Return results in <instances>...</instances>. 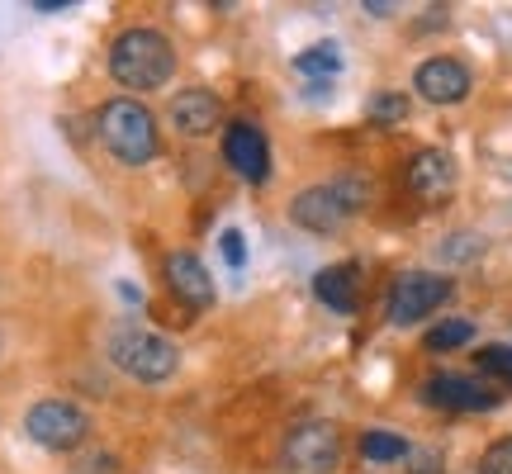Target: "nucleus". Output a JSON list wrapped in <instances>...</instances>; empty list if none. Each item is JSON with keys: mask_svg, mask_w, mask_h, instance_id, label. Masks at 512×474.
Returning a JSON list of instances; mask_svg holds the SVG:
<instances>
[{"mask_svg": "<svg viewBox=\"0 0 512 474\" xmlns=\"http://www.w3.org/2000/svg\"><path fill=\"white\" fill-rule=\"evenodd\" d=\"M223 162L233 166L242 181L266 185L271 181V143H266V133H261L252 119L228 124L223 128Z\"/></svg>", "mask_w": 512, "mask_h": 474, "instance_id": "nucleus-9", "label": "nucleus"}, {"mask_svg": "<svg viewBox=\"0 0 512 474\" xmlns=\"http://www.w3.org/2000/svg\"><path fill=\"white\" fill-rule=\"evenodd\" d=\"M441 451H408V474H437Z\"/></svg>", "mask_w": 512, "mask_h": 474, "instance_id": "nucleus-25", "label": "nucleus"}, {"mask_svg": "<svg viewBox=\"0 0 512 474\" xmlns=\"http://www.w3.org/2000/svg\"><path fill=\"white\" fill-rule=\"evenodd\" d=\"M162 275H166V290L176 294L185 309H209L214 304V275H209V266L195 252H171Z\"/></svg>", "mask_w": 512, "mask_h": 474, "instance_id": "nucleus-12", "label": "nucleus"}, {"mask_svg": "<svg viewBox=\"0 0 512 474\" xmlns=\"http://www.w3.org/2000/svg\"><path fill=\"white\" fill-rule=\"evenodd\" d=\"M332 190L342 195V204H347L351 219H356V214H361V209L370 204V195H375V185H370L361 171H347V176H337V181H332Z\"/></svg>", "mask_w": 512, "mask_h": 474, "instance_id": "nucleus-19", "label": "nucleus"}, {"mask_svg": "<svg viewBox=\"0 0 512 474\" xmlns=\"http://www.w3.org/2000/svg\"><path fill=\"white\" fill-rule=\"evenodd\" d=\"M219 247H223V261H228L233 271H238L242 261H247V247H242V233H238V228H223V233H219Z\"/></svg>", "mask_w": 512, "mask_h": 474, "instance_id": "nucleus-24", "label": "nucleus"}, {"mask_svg": "<svg viewBox=\"0 0 512 474\" xmlns=\"http://www.w3.org/2000/svg\"><path fill=\"white\" fill-rule=\"evenodd\" d=\"M24 432L34 446L53 451V456H67V451H81L86 437H91V418L86 408L72 399H38L29 413H24Z\"/></svg>", "mask_w": 512, "mask_h": 474, "instance_id": "nucleus-4", "label": "nucleus"}, {"mask_svg": "<svg viewBox=\"0 0 512 474\" xmlns=\"http://www.w3.org/2000/svg\"><path fill=\"white\" fill-rule=\"evenodd\" d=\"M95 133L119 166H147L157 152H162V133H157V114L147 110L143 100L133 95H119V100H105L100 114H95Z\"/></svg>", "mask_w": 512, "mask_h": 474, "instance_id": "nucleus-2", "label": "nucleus"}, {"mask_svg": "<svg viewBox=\"0 0 512 474\" xmlns=\"http://www.w3.org/2000/svg\"><path fill=\"white\" fill-rule=\"evenodd\" d=\"M470 86H475V76H470V67L460 57H427L413 72V91L427 105H460L470 95Z\"/></svg>", "mask_w": 512, "mask_h": 474, "instance_id": "nucleus-10", "label": "nucleus"}, {"mask_svg": "<svg viewBox=\"0 0 512 474\" xmlns=\"http://www.w3.org/2000/svg\"><path fill=\"white\" fill-rule=\"evenodd\" d=\"M294 72L309 76L313 86H318V81H328V76L342 72V48H337L332 38H323V43H313V48H304V53L294 57Z\"/></svg>", "mask_w": 512, "mask_h": 474, "instance_id": "nucleus-15", "label": "nucleus"}, {"mask_svg": "<svg viewBox=\"0 0 512 474\" xmlns=\"http://www.w3.org/2000/svg\"><path fill=\"white\" fill-rule=\"evenodd\" d=\"M479 370H484V375H494L498 384H508L512 389V347L508 342H489V347H479Z\"/></svg>", "mask_w": 512, "mask_h": 474, "instance_id": "nucleus-20", "label": "nucleus"}, {"mask_svg": "<svg viewBox=\"0 0 512 474\" xmlns=\"http://www.w3.org/2000/svg\"><path fill=\"white\" fill-rule=\"evenodd\" d=\"M470 342H475V323L470 318H446V323L422 332V347L427 351H456V347H470Z\"/></svg>", "mask_w": 512, "mask_h": 474, "instance_id": "nucleus-17", "label": "nucleus"}, {"mask_svg": "<svg viewBox=\"0 0 512 474\" xmlns=\"http://www.w3.org/2000/svg\"><path fill=\"white\" fill-rule=\"evenodd\" d=\"M313 294H318V304L332 313H356L361 309V266H323V271L313 275Z\"/></svg>", "mask_w": 512, "mask_h": 474, "instance_id": "nucleus-14", "label": "nucleus"}, {"mask_svg": "<svg viewBox=\"0 0 512 474\" xmlns=\"http://www.w3.org/2000/svg\"><path fill=\"white\" fill-rule=\"evenodd\" d=\"M408 441L399 437V432H389V427H370V432H361V456L375 460V465H389V460H408Z\"/></svg>", "mask_w": 512, "mask_h": 474, "instance_id": "nucleus-16", "label": "nucleus"}, {"mask_svg": "<svg viewBox=\"0 0 512 474\" xmlns=\"http://www.w3.org/2000/svg\"><path fill=\"white\" fill-rule=\"evenodd\" d=\"M422 403L427 408H446V413H494L503 394L494 384L475 380V375H456V370H437L422 380Z\"/></svg>", "mask_w": 512, "mask_h": 474, "instance_id": "nucleus-7", "label": "nucleus"}, {"mask_svg": "<svg viewBox=\"0 0 512 474\" xmlns=\"http://www.w3.org/2000/svg\"><path fill=\"white\" fill-rule=\"evenodd\" d=\"M105 356L119 375L138 384H162L176 375V365H181V351L176 342H166L162 332L143 328V323H119L110 332V342H105Z\"/></svg>", "mask_w": 512, "mask_h": 474, "instance_id": "nucleus-3", "label": "nucleus"}, {"mask_svg": "<svg viewBox=\"0 0 512 474\" xmlns=\"http://www.w3.org/2000/svg\"><path fill=\"white\" fill-rule=\"evenodd\" d=\"M176 72V48L162 29L133 24L110 43V76L124 91H162Z\"/></svg>", "mask_w": 512, "mask_h": 474, "instance_id": "nucleus-1", "label": "nucleus"}, {"mask_svg": "<svg viewBox=\"0 0 512 474\" xmlns=\"http://www.w3.org/2000/svg\"><path fill=\"white\" fill-rule=\"evenodd\" d=\"M76 474H119V456H110V451H91L86 460H76Z\"/></svg>", "mask_w": 512, "mask_h": 474, "instance_id": "nucleus-23", "label": "nucleus"}, {"mask_svg": "<svg viewBox=\"0 0 512 474\" xmlns=\"http://www.w3.org/2000/svg\"><path fill=\"white\" fill-rule=\"evenodd\" d=\"M366 119L370 124H403L408 119V95L403 91H380V95H370V105H366Z\"/></svg>", "mask_w": 512, "mask_h": 474, "instance_id": "nucleus-18", "label": "nucleus"}, {"mask_svg": "<svg viewBox=\"0 0 512 474\" xmlns=\"http://www.w3.org/2000/svg\"><path fill=\"white\" fill-rule=\"evenodd\" d=\"M347 204H342V195L332 190V181L323 185H309V190H299L290 200V223L294 228H304V233H337L342 223H347Z\"/></svg>", "mask_w": 512, "mask_h": 474, "instance_id": "nucleus-11", "label": "nucleus"}, {"mask_svg": "<svg viewBox=\"0 0 512 474\" xmlns=\"http://www.w3.org/2000/svg\"><path fill=\"white\" fill-rule=\"evenodd\" d=\"M475 474H512V437L489 441V446H484V456H479Z\"/></svg>", "mask_w": 512, "mask_h": 474, "instance_id": "nucleus-22", "label": "nucleus"}, {"mask_svg": "<svg viewBox=\"0 0 512 474\" xmlns=\"http://www.w3.org/2000/svg\"><path fill=\"white\" fill-rule=\"evenodd\" d=\"M456 294V285L437 271H403L394 285H389V299H384V313L394 328H413L427 313H437L446 299Z\"/></svg>", "mask_w": 512, "mask_h": 474, "instance_id": "nucleus-6", "label": "nucleus"}, {"mask_svg": "<svg viewBox=\"0 0 512 474\" xmlns=\"http://www.w3.org/2000/svg\"><path fill=\"white\" fill-rule=\"evenodd\" d=\"M171 128L181 138H209L219 128V95L204 91V86H190V91L171 95V110H166Z\"/></svg>", "mask_w": 512, "mask_h": 474, "instance_id": "nucleus-13", "label": "nucleus"}, {"mask_svg": "<svg viewBox=\"0 0 512 474\" xmlns=\"http://www.w3.org/2000/svg\"><path fill=\"white\" fill-rule=\"evenodd\" d=\"M456 181H460V166L446 147H422V152H413L408 166H403V185H408V195L422 204H446L456 195Z\"/></svg>", "mask_w": 512, "mask_h": 474, "instance_id": "nucleus-8", "label": "nucleus"}, {"mask_svg": "<svg viewBox=\"0 0 512 474\" xmlns=\"http://www.w3.org/2000/svg\"><path fill=\"white\" fill-rule=\"evenodd\" d=\"M479 252H484V237H479V233H451L437 247V256H441V261H451V266H456V261H475Z\"/></svg>", "mask_w": 512, "mask_h": 474, "instance_id": "nucleus-21", "label": "nucleus"}, {"mask_svg": "<svg viewBox=\"0 0 512 474\" xmlns=\"http://www.w3.org/2000/svg\"><path fill=\"white\" fill-rule=\"evenodd\" d=\"M342 460V432L328 418H304L285 432L280 465L290 474H332Z\"/></svg>", "mask_w": 512, "mask_h": 474, "instance_id": "nucleus-5", "label": "nucleus"}]
</instances>
